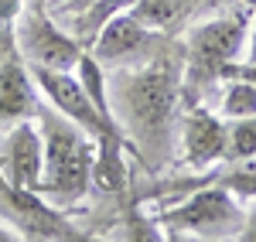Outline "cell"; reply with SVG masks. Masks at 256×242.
Returning <instances> with one entry per match:
<instances>
[{
    "instance_id": "obj_18",
    "label": "cell",
    "mask_w": 256,
    "mask_h": 242,
    "mask_svg": "<svg viewBox=\"0 0 256 242\" xmlns=\"http://www.w3.org/2000/svg\"><path fill=\"white\" fill-rule=\"evenodd\" d=\"M236 239L239 242H256V198H253V205H250V212H246V222H242Z\"/></svg>"
},
{
    "instance_id": "obj_13",
    "label": "cell",
    "mask_w": 256,
    "mask_h": 242,
    "mask_svg": "<svg viewBox=\"0 0 256 242\" xmlns=\"http://www.w3.org/2000/svg\"><path fill=\"white\" fill-rule=\"evenodd\" d=\"M134 3H137V0H92L82 14H76V17L68 20V31H72V34H76V38L89 48L99 31H102L110 20L116 17V14H126Z\"/></svg>"
},
{
    "instance_id": "obj_23",
    "label": "cell",
    "mask_w": 256,
    "mask_h": 242,
    "mask_svg": "<svg viewBox=\"0 0 256 242\" xmlns=\"http://www.w3.org/2000/svg\"><path fill=\"white\" fill-rule=\"evenodd\" d=\"M24 7H34V10H48V7H52V0H28Z\"/></svg>"
},
{
    "instance_id": "obj_17",
    "label": "cell",
    "mask_w": 256,
    "mask_h": 242,
    "mask_svg": "<svg viewBox=\"0 0 256 242\" xmlns=\"http://www.w3.org/2000/svg\"><path fill=\"white\" fill-rule=\"evenodd\" d=\"M52 3H58V7H55V14H58V17L72 20L76 14H82V10H86L92 0H52ZM48 10H52V7H48Z\"/></svg>"
},
{
    "instance_id": "obj_7",
    "label": "cell",
    "mask_w": 256,
    "mask_h": 242,
    "mask_svg": "<svg viewBox=\"0 0 256 242\" xmlns=\"http://www.w3.org/2000/svg\"><path fill=\"white\" fill-rule=\"evenodd\" d=\"M14 41L28 65L55 68V72H76L82 51H86V44L72 31H62L48 10H34V7H24L18 14Z\"/></svg>"
},
{
    "instance_id": "obj_1",
    "label": "cell",
    "mask_w": 256,
    "mask_h": 242,
    "mask_svg": "<svg viewBox=\"0 0 256 242\" xmlns=\"http://www.w3.org/2000/svg\"><path fill=\"white\" fill-rule=\"evenodd\" d=\"M181 75H184V38L164 55L137 68H110V109L123 126L134 157L147 174H160L174 154L181 123Z\"/></svg>"
},
{
    "instance_id": "obj_15",
    "label": "cell",
    "mask_w": 256,
    "mask_h": 242,
    "mask_svg": "<svg viewBox=\"0 0 256 242\" xmlns=\"http://www.w3.org/2000/svg\"><path fill=\"white\" fill-rule=\"evenodd\" d=\"M246 157H256V116L229 120V147H226V161H246Z\"/></svg>"
},
{
    "instance_id": "obj_14",
    "label": "cell",
    "mask_w": 256,
    "mask_h": 242,
    "mask_svg": "<svg viewBox=\"0 0 256 242\" xmlns=\"http://www.w3.org/2000/svg\"><path fill=\"white\" fill-rule=\"evenodd\" d=\"M222 120H246L256 116V85L246 82H222V99H218Z\"/></svg>"
},
{
    "instance_id": "obj_22",
    "label": "cell",
    "mask_w": 256,
    "mask_h": 242,
    "mask_svg": "<svg viewBox=\"0 0 256 242\" xmlns=\"http://www.w3.org/2000/svg\"><path fill=\"white\" fill-rule=\"evenodd\" d=\"M14 27V24H10ZM10 27H0V58H4V48H7V38H10Z\"/></svg>"
},
{
    "instance_id": "obj_9",
    "label": "cell",
    "mask_w": 256,
    "mask_h": 242,
    "mask_svg": "<svg viewBox=\"0 0 256 242\" xmlns=\"http://www.w3.org/2000/svg\"><path fill=\"white\" fill-rule=\"evenodd\" d=\"M178 137H181V157L192 171H205L226 161V147H229V120H222L218 113L205 109V102L184 106L181 123H178Z\"/></svg>"
},
{
    "instance_id": "obj_11",
    "label": "cell",
    "mask_w": 256,
    "mask_h": 242,
    "mask_svg": "<svg viewBox=\"0 0 256 242\" xmlns=\"http://www.w3.org/2000/svg\"><path fill=\"white\" fill-rule=\"evenodd\" d=\"M41 171H44V140H41L38 123H14L7 133V147H4V178L18 188L38 191Z\"/></svg>"
},
{
    "instance_id": "obj_8",
    "label": "cell",
    "mask_w": 256,
    "mask_h": 242,
    "mask_svg": "<svg viewBox=\"0 0 256 242\" xmlns=\"http://www.w3.org/2000/svg\"><path fill=\"white\" fill-rule=\"evenodd\" d=\"M31 75L38 82V92L58 109L62 116H68L72 123H79L86 133L92 137H116V140H126L123 126H120L113 116L99 113V106L89 99V92L82 89V82L72 75V72H55V68H41V65H31ZM130 143V140H126ZM134 150V147H130Z\"/></svg>"
},
{
    "instance_id": "obj_10",
    "label": "cell",
    "mask_w": 256,
    "mask_h": 242,
    "mask_svg": "<svg viewBox=\"0 0 256 242\" xmlns=\"http://www.w3.org/2000/svg\"><path fill=\"white\" fill-rule=\"evenodd\" d=\"M38 106V82L31 75V65L24 61L14 41V27L0 58V130H10L14 123L31 120Z\"/></svg>"
},
{
    "instance_id": "obj_21",
    "label": "cell",
    "mask_w": 256,
    "mask_h": 242,
    "mask_svg": "<svg viewBox=\"0 0 256 242\" xmlns=\"http://www.w3.org/2000/svg\"><path fill=\"white\" fill-rule=\"evenodd\" d=\"M20 236L14 232V229H4V219H0V242H18Z\"/></svg>"
},
{
    "instance_id": "obj_6",
    "label": "cell",
    "mask_w": 256,
    "mask_h": 242,
    "mask_svg": "<svg viewBox=\"0 0 256 242\" xmlns=\"http://www.w3.org/2000/svg\"><path fill=\"white\" fill-rule=\"evenodd\" d=\"M178 38L181 34L158 31V27L137 20L126 10V14H116V17L110 20L96 38H92V44L86 51L102 68H137V65H147V61H154L158 55H164Z\"/></svg>"
},
{
    "instance_id": "obj_5",
    "label": "cell",
    "mask_w": 256,
    "mask_h": 242,
    "mask_svg": "<svg viewBox=\"0 0 256 242\" xmlns=\"http://www.w3.org/2000/svg\"><path fill=\"white\" fill-rule=\"evenodd\" d=\"M0 219L14 225L20 239L34 242H82L89 232H82L58 205H52L34 188H18L0 174Z\"/></svg>"
},
{
    "instance_id": "obj_2",
    "label": "cell",
    "mask_w": 256,
    "mask_h": 242,
    "mask_svg": "<svg viewBox=\"0 0 256 242\" xmlns=\"http://www.w3.org/2000/svg\"><path fill=\"white\" fill-rule=\"evenodd\" d=\"M38 130L44 140V171L38 191L62 212L76 208L92 188V164H96V137L86 133L79 123L62 116L48 102L34 106Z\"/></svg>"
},
{
    "instance_id": "obj_16",
    "label": "cell",
    "mask_w": 256,
    "mask_h": 242,
    "mask_svg": "<svg viewBox=\"0 0 256 242\" xmlns=\"http://www.w3.org/2000/svg\"><path fill=\"white\" fill-rule=\"evenodd\" d=\"M246 82V85H256V61H229L222 68V82Z\"/></svg>"
},
{
    "instance_id": "obj_20",
    "label": "cell",
    "mask_w": 256,
    "mask_h": 242,
    "mask_svg": "<svg viewBox=\"0 0 256 242\" xmlns=\"http://www.w3.org/2000/svg\"><path fill=\"white\" fill-rule=\"evenodd\" d=\"M246 58L256 61V10H253V17H250V55Z\"/></svg>"
},
{
    "instance_id": "obj_12",
    "label": "cell",
    "mask_w": 256,
    "mask_h": 242,
    "mask_svg": "<svg viewBox=\"0 0 256 242\" xmlns=\"http://www.w3.org/2000/svg\"><path fill=\"white\" fill-rule=\"evenodd\" d=\"M198 10H202V0H137L130 7V14L137 20L168 34H181Z\"/></svg>"
},
{
    "instance_id": "obj_3",
    "label": "cell",
    "mask_w": 256,
    "mask_h": 242,
    "mask_svg": "<svg viewBox=\"0 0 256 242\" xmlns=\"http://www.w3.org/2000/svg\"><path fill=\"white\" fill-rule=\"evenodd\" d=\"M250 17H253L250 7H232L184 31V75H181L184 106L205 102L222 85V68L236 61V55L246 44Z\"/></svg>"
},
{
    "instance_id": "obj_4",
    "label": "cell",
    "mask_w": 256,
    "mask_h": 242,
    "mask_svg": "<svg viewBox=\"0 0 256 242\" xmlns=\"http://www.w3.org/2000/svg\"><path fill=\"white\" fill-rule=\"evenodd\" d=\"M246 222L242 198H236L222 184H198L178 195L158 212L154 225L168 239H236Z\"/></svg>"
},
{
    "instance_id": "obj_19",
    "label": "cell",
    "mask_w": 256,
    "mask_h": 242,
    "mask_svg": "<svg viewBox=\"0 0 256 242\" xmlns=\"http://www.w3.org/2000/svg\"><path fill=\"white\" fill-rule=\"evenodd\" d=\"M216 7H226V10H232V7H250V10H253L256 0H202V10H216Z\"/></svg>"
}]
</instances>
